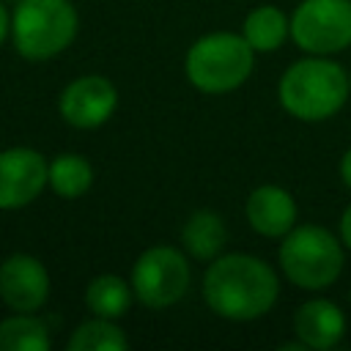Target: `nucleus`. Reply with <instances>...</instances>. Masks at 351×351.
Returning a JSON list of instances; mask_svg holds the SVG:
<instances>
[{
	"instance_id": "1",
	"label": "nucleus",
	"mask_w": 351,
	"mask_h": 351,
	"mask_svg": "<svg viewBox=\"0 0 351 351\" xmlns=\"http://www.w3.org/2000/svg\"><path fill=\"white\" fill-rule=\"evenodd\" d=\"M280 299L277 271L258 255L225 252L203 274V302L225 321L263 318Z\"/></svg>"
},
{
	"instance_id": "2",
	"label": "nucleus",
	"mask_w": 351,
	"mask_h": 351,
	"mask_svg": "<svg viewBox=\"0 0 351 351\" xmlns=\"http://www.w3.org/2000/svg\"><path fill=\"white\" fill-rule=\"evenodd\" d=\"M351 96L348 74L329 55H307L291 63L277 85L282 110L304 123H321L335 118Z\"/></svg>"
},
{
	"instance_id": "3",
	"label": "nucleus",
	"mask_w": 351,
	"mask_h": 351,
	"mask_svg": "<svg viewBox=\"0 0 351 351\" xmlns=\"http://www.w3.org/2000/svg\"><path fill=\"white\" fill-rule=\"evenodd\" d=\"M255 69V49L244 41L241 33L214 30L186 49L184 74L200 93L225 96L241 88Z\"/></svg>"
},
{
	"instance_id": "4",
	"label": "nucleus",
	"mask_w": 351,
	"mask_h": 351,
	"mask_svg": "<svg viewBox=\"0 0 351 351\" xmlns=\"http://www.w3.org/2000/svg\"><path fill=\"white\" fill-rule=\"evenodd\" d=\"M280 269L302 291H324L337 282L346 266L340 236L324 225H293L277 252Z\"/></svg>"
},
{
	"instance_id": "5",
	"label": "nucleus",
	"mask_w": 351,
	"mask_h": 351,
	"mask_svg": "<svg viewBox=\"0 0 351 351\" xmlns=\"http://www.w3.org/2000/svg\"><path fill=\"white\" fill-rule=\"evenodd\" d=\"M80 30L71 0H19L11 8V41L25 60L41 63L66 52Z\"/></svg>"
},
{
	"instance_id": "6",
	"label": "nucleus",
	"mask_w": 351,
	"mask_h": 351,
	"mask_svg": "<svg viewBox=\"0 0 351 351\" xmlns=\"http://www.w3.org/2000/svg\"><path fill=\"white\" fill-rule=\"evenodd\" d=\"M129 282L134 299L148 310H167L178 304L192 282L186 252L170 244H154L143 250L132 266Z\"/></svg>"
},
{
	"instance_id": "7",
	"label": "nucleus",
	"mask_w": 351,
	"mask_h": 351,
	"mask_svg": "<svg viewBox=\"0 0 351 351\" xmlns=\"http://www.w3.org/2000/svg\"><path fill=\"white\" fill-rule=\"evenodd\" d=\"M291 38L307 55L351 47V0H302L291 14Z\"/></svg>"
},
{
	"instance_id": "8",
	"label": "nucleus",
	"mask_w": 351,
	"mask_h": 351,
	"mask_svg": "<svg viewBox=\"0 0 351 351\" xmlns=\"http://www.w3.org/2000/svg\"><path fill=\"white\" fill-rule=\"evenodd\" d=\"M49 162L30 145H11L0 151V211H19L30 206L47 186Z\"/></svg>"
},
{
	"instance_id": "9",
	"label": "nucleus",
	"mask_w": 351,
	"mask_h": 351,
	"mask_svg": "<svg viewBox=\"0 0 351 351\" xmlns=\"http://www.w3.org/2000/svg\"><path fill=\"white\" fill-rule=\"evenodd\" d=\"M118 107V88L101 74H82L71 80L58 96L60 118L74 129L104 126Z\"/></svg>"
},
{
	"instance_id": "10",
	"label": "nucleus",
	"mask_w": 351,
	"mask_h": 351,
	"mask_svg": "<svg viewBox=\"0 0 351 351\" xmlns=\"http://www.w3.org/2000/svg\"><path fill=\"white\" fill-rule=\"evenodd\" d=\"M49 288V271L36 255L14 252L0 263V299L11 313H38Z\"/></svg>"
},
{
	"instance_id": "11",
	"label": "nucleus",
	"mask_w": 351,
	"mask_h": 351,
	"mask_svg": "<svg viewBox=\"0 0 351 351\" xmlns=\"http://www.w3.org/2000/svg\"><path fill=\"white\" fill-rule=\"evenodd\" d=\"M247 225L263 239H282L299 219V206L285 186L261 184L247 195L244 203Z\"/></svg>"
},
{
	"instance_id": "12",
	"label": "nucleus",
	"mask_w": 351,
	"mask_h": 351,
	"mask_svg": "<svg viewBox=\"0 0 351 351\" xmlns=\"http://www.w3.org/2000/svg\"><path fill=\"white\" fill-rule=\"evenodd\" d=\"M293 335L310 351H329L346 337V315L332 299H307L293 313Z\"/></svg>"
},
{
	"instance_id": "13",
	"label": "nucleus",
	"mask_w": 351,
	"mask_h": 351,
	"mask_svg": "<svg viewBox=\"0 0 351 351\" xmlns=\"http://www.w3.org/2000/svg\"><path fill=\"white\" fill-rule=\"evenodd\" d=\"M225 241H228L225 219L211 208H197L195 214H189V219L181 228L184 252L200 263H211L214 258H219Z\"/></svg>"
},
{
	"instance_id": "14",
	"label": "nucleus",
	"mask_w": 351,
	"mask_h": 351,
	"mask_svg": "<svg viewBox=\"0 0 351 351\" xmlns=\"http://www.w3.org/2000/svg\"><path fill=\"white\" fill-rule=\"evenodd\" d=\"M241 36L255 52H277L291 38V16L277 5H258L244 16Z\"/></svg>"
},
{
	"instance_id": "15",
	"label": "nucleus",
	"mask_w": 351,
	"mask_h": 351,
	"mask_svg": "<svg viewBox=\"0 0 351 351\" xmlns=\"http://www.w3.org/2000/svg\"><path fill=\"white\" fill-rule=\"evenodd\" d=\"M132 302H134L132 282H126L118 274H99L85 285V307L90 310V315L118 321L129 313Z\"/></svg>"
},
{
	"instance_id": "16",
	"label": "nucleus",
	"mask_w": 351,
	"mask_h": 351,
	"mask_svg": "<svg viewBox=\"0 0 351 351\" xmlns=\"http://www.w3.org/2000/svg\"><path fill=\"white\" fill-rule=\"evenodd\" d=\"M47 186L63 200H77L93 186V165L85 156L66 151L49 162Z\"/></svg>"
},
{
	"instance_id": "17",
	"label": "nucleus",
	"mask_w": 351,
	"mask_h": 351,
	"mask_svg": "<svg viewBox=\"0 0 351 351\" xmlns=\"http://www.w3.org/2000/svg\"><path fill=\"white\" fill-rule=\"evenodd\" d=\"M49 326L36 313H11L0 321V351H47Z\"/></svg>"
},
{
	"instance_id": "18",
	"label": "nucleus",
	"mask_w": 351,
	"mask_h": 351,
	"mask_svg": "<svg viewBox=\"0 0 351 351\" xmlns=\"http://www.w3.org/2000/svg\"><path fill=\"white\" fill-rule=\"evenodd\" d=\"M132 343L126 332L110 318H88L82 321L66 340V351H126Z\"/></svg>"
},
{
	"instance_id": "19",
	"label": "nucleus",
	"mask_w": 351,
	"mask_h": 351,
	"mask_svg": "<svg viewBox=\"0 0 351 351\" xmlns=\"http://www.w3.org/2000/svg\"><path fill=\"white\" fill-rule=\"evenodd\" d=\"M340 241H343L346 250H351V203L340 214Z\"/></svg>"
},
{
	"instance_id": "20",
	"label": "nucleus",
	"mask_w": 351,
	"mask_h": 351,
	"mask_svg": "<svg viewBox=\"0 0 351 351\" xmlns=\"http://www.w3.org/2000/svg\"><path fill=\"white\" fill-rule=\"evenodd\" d=\"M8 36H11V8L0 0V47L5 44Z\"/></svg>"
},
{
	"instance_id": "21",
	"label": "nucleus",
	"mask_w": 351,
	"mask_h": 351,
	"mask_svg": "<svg viewBox=\"0 0 351 351\" xmlns=\"http://www.w3.org/2000/svg\"><path fill=\"white\" fill-rule=\"evenodd\" d=\"M337 170H340L343 184L351 189V145H348V148H346V154L340 156V167H337Z\"/></svg>"
},
{
	"instance_id": "22",
	"label": "nucleus",
	"mask_w": 351,
	"mask_h": 351,
	"mask_svg": "<svg viewBox=\"0 0 351 351\" xmlns=\"http://www.w3.org/2000/svg\"><path fill=\"white\" fill-rule=\"evenodd\" d=\"M3 3H5V5H16L19 0H3Z\"/></svg>"
},
{
	"instance_id": "23",
	"label": "nucleus",
	"mask_w": 351,
	"mask_h": 351,
	"mask_svg": "<svg viewBox=\"0 0 351 351\" xmlns=\"http://www.w3.org/2000/svg\"><path fill=\"white\" fill-rule=\"evenodd\" d=\"M348 85H351V71H348Z\"/></svg>"
},
{
	"instance_id": "24",
	"label": "nucleus",
	"mask_w": 351,
	"mask_h": 351,
	"mask_svg": "<svg viewBox=\"0 0 351 351\" xmlns=\"http://www.w3.org/2000/svg\"><path fill=\"white\" fill-rule=\"evenodd\" d=\"M348 302H351V291H348Z\"/></svg>"
}]
</instances>
